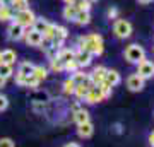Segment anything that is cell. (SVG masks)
<instances>
[{
	"instance_id": "10",
	"label": "cell",
	"mask_w": 154,
	"mask_h": 147,
	"mask_svg": "<svg viewBox=\"0 0 154 147\" xmlns=\"http://www.w3.org/2000/svg\"><path fill=\"white\" fill-rule=\"evenodd\" d=\"M106 67H103V65H99V67H96L93 70V74H89V79L94 82V86H98L99 82H103L105 81V75H106Z\"/></svg>"
},
{
	"instance_id": "4",
	"label": "cell",
	"mask_w": 154,
	"mask_h": 147,
	"mask_svg": "<svg viewBox=\"0 0 154 147\" xmlns=\"http://www.w3.org/2000/svg\"><path fill=\"white\" fill-rule=\"evenodd\" d=\"M113 33H115L116 38H120V39L128 38L132 34V24L128 21H125V19H118L113 24Z\"/></svg>"
},
{
	"instance_id": "5",
	"label": "cell",
	"mask_w": 154,
	"mask_h": 147,
	"mask_svg": "<svg viewBox=\"0 0 154 147\" xmlns=\"http://www.w3.org/2000/svg\"><path fill=\"white\" fill-rule=\"evenodd\" d=\"M137 75L142 77L144 81L154 75V63L149 60H142L140 63H137Z\"/></svg>"
},
{
	"instance_id": "33",
	"label": "cell",
	"mask_w": 154,
	"mask_h": 147,
	"mask_svg": "<svg viewBox=\"0 0 154 147\" xmlns=\"http://www.w3.org/2000/svg\"><path fill=\"white\" fill-rule=\"evenodd\" d=\"M63 70H67V72H75V70H79V65H77L75 58H72V60H69L67 63H63Z\"/></svg>"
},
{
	"instance_id": "24",
	"label": "cell",
	"mask_w": 154,
	"mask_h": 147,
	"mask_svg": "<svg viewBox=\"0 0 154 147\" xmlns=\"http://www.w3.org/2000/svg\"><path fill=\"white\" fill-rule=\"evenodd\" d=\"M98 87H99V91H101V94H103V98H110L111 96V86L108 84L106 81H103V82H99L98 84Z\"/></svg>"
},
{
	"instance_id": "44",
	"label": "cell",
	"mask_w": 154,
	"mask_h": 147,
	"mask_svg": "<svg viewBox=\"0 0 154 147\" xmlns=\"http://www.w3.org/2000/svg\"><path fill=\"white\" fill-rule=\"evenodd\" d=\"M88 2H91V4H93V2H96V0H88Z\"/></svg>"
},
{
	"instance_id": "2",
	"label": "cell",
	"mask_w": 154,
	"mask_h": 147,
	"mask_svg": "<svg viewBox=\"0 0 154 147\" xmlns=\"http://www.w3.org/2000/svg\"><path fill=\"white\" fill-rule=\"evenodd\" d=\"M125 58L130 63H140L142 60H146V51H144L142 46H139V44H130V46H127L125 50Z\"/></svg>"
},
{
	"instance_id": "45",
	"label": "cell",
	"mask_w": 154,
	"mask_h": 147,
	"mask_svg": "<svg viewBox=\"0 0 154 147\" xmlns=\"http://www.w3.org/2000/svg\"><path fill=\"white\" fill-rule=\"evenodd\" d=\"M152 51H154V48H152Z\"/></svg>"
},
{
	"instance_id": "12",
	"label": "cell",
	"mask_w": 154,
	"mask_h": 147,
	"mask_svg": "<svg viewBox=\"0 0 154 147\" xmlns=\"http://www.w3.org/2000/svg\"><path fill=\"white\" fill-rule=\"evenodd\" d=\"M79 128H77V133H79V137H82V139H88V137L93 135L94 132V127L91 121H86V123H81V125H77Z\"/></svg>"
},
{
	"instance_id": "26",
	"label": "cell",
	"mask_w": 154,
	"mask_h": 147,
	"mask_svg": "<svg viewBox=\"0 0 154 147\" xmlns=\"http://www.w3.org/2000/svg\"><path fill=\"white\" fill-rule=\"evenodd\" d=\"M12 74H14L12 65H9V63H2V65H0V75L4 77V79H9Z\"/></svg>"
},
{
	"instance_id": "42",
	"label": "cell",
	"mask_w": 154,
	"mask_h": 147,
	"mask_svg": "<svg viewBox=\"0 0 154 147\" xmlns=\"http://www.w3.org/2000/svg\"><path fill=\"white\" fill-rule=\"evenodd\" d=\"M65 147H79V145H77V144H74V142H70V144H67Z\"/></svg>"
},
{
	"instance_id": "25",
	"label": "cell",
	"mask_w": 154,
	"mask_h": 147,
	"mask_svg": "<svg viewBox=\"0 0 154 147\" xmlns=\"http://www.w3.org/2000/svg\"><path fill=\"white\" fill-rule=\"evenodd\" d=\"M12 9H16V12L29 9V0H12Z\"/></svg>"
},
{
	"instance_id": "6",
	"label": "cell",
	"mask_w": 154,
	"mask_h": 147,
	"mask_svg": "<svg viewBox=\"0 0 154 147\" xmlns=\"http://www.w3.org/2000/svg\"><path fill=\"white\" fill-rule=\"evenodd\" d=\"M24 33H26V29L22 26H19L17 22H12L11 26H9V29H7V36H9L11 41H19V39H22L24 38Z\"/></svg>"
},
{
	"instance_id": "35",
	"label": "cell",
	"mask_w": 154,
	"mask_h": 147,
	"mask_svg": "<svg viewBox=\"0 0 154 147\" xmlns=\"http://www.w3.org/2000/svg\"><path fill=\"white\" fill-rule=\"evenodd\" d=\"M7 106H9V101H7V98L0 94V111H4V109H5Z\"/></svg>"
},
{
	"instance_id": "8",
	"label": "cell",
	"mask_w": 154,
	"mask_h": 147,
	"mask_svg": "<svg viewBox=\"0 0 154 147\" xmlns=\"http://www.w3.org/2000/svg\"><path fill=\"white\" fill-rule=\"evenodd\" d=\"M24 38H26V43L31 44V46H39L43 43V34L36 31V29H29L24 33Z\"/></svg>"
},
{
	"instance_id": "13",
	"label": "cell",
	"mask_w": 154,
	"mask_h": 147,
	"mask_svg": "<svg viewBox=\"0 0 154 147\" xmlns=\"http://www.w3.org/2000/svg\"><path fill=\"white\" fill-rule=\"evenodd\" d=\"M34 70V65L33 63H29V62H22L21 65H19V70H17L16 77H28L31 75Z\"/></svg>"
},
{
	"instance_id": "30",
	"label": "cell",
	"mask_w": 154,
	"mask_h": 147,
	"mask_svg": "<svg viewBox=\"0 0 154 147\" xmlns=\"http://www.w3.org/2000/svg\"><path fill=\"white\" fill-rule=\"evenodd\" d=\"M48 24H50V22L45 21V19H36V21H34V24H33V29H36V31H39V33H43Z\"/></svg>"
},
{
	"instance_id": "14",
	"label": "cell",
	"mask_w": 154,
	"mask_h": 147,
	"mask_svg": "<svg viewBox=\"0 0 154 147\" xmlns=\"http://www.w3.org/2000/svg\"><path fill=\"white\" fill-rule=\"evenodd\" d=\"M105 81L108 82V84H110L111 87H113V86H116V84H120L122 79H120V74H118L116 70H106Z\"/></svg>"
},
{
	"instance_id": "19",
	"label": "cell",
	"mask_w": 154,
	"mask_h": 147,
	"mask_svg": "<svg viewBox=\"0 0 154 147\" xmlns=\"http://www.w3.org/2000/svg\"><path fill=\"white\" fill-rule=\"evenodd\" d=\"M14 62H16V51H14V50H4V51H2V63L12 65Z\"/></svg>"
},
{
	"instance_id": "23",
	"label": "cell",
	"mask_w": 154,
	"mask_h": 147,
	"mask_svg": "<svg viewBox=\"0 0 154 147\" xmlns=\"http://www.w3.org/2000/svg\"><path fill=\"white\" fill-rule=\"evenodd\" d=\"M88 91H89V87L86 84H77L75 89H74V94L77 96V99H84L86 94H88Z\"/></svg>"
},
{
	"instance_id": "18",
	"label": "cell",
	"mask_w": 154,
	"mask_h": 147,
	"mask_svg": "<svg viewBox=\"0 0 154 147\" xmlns=\"http://www.w3.org/2000/svg\"><path fill=\"white\" fill-rule=\"evenodd\" d=\"M74 51L72 50H60V51H57V58L62 62V63H67L69 60H72L74 58Z\"/></svg>"
},
{
	"instance_id": "29",
	"label": "cell",
	"mask_w": 154,
	"mask_h": 147,
	"mask_svg": "<svg viewBox=\"0 0 154 147\" xmlns=\"http://www.w3.org/2000/svg\"><path fill=\"white\" fill-rule=\"evenodd\" d=\"M75 86H77V84L72 81V77H70V79H67V81L63 82V93H65V94H74Z\"/></svg>"
},
{
	"instance_id": "31",
	"label": "cell",
	"mask_w": 154,
	"mask_h": 147,
	"mask_svg": "<svg viewBox=\"0 0 154 147\" xmlns=\"http://www.w3.org/2000/svg\"><path fill=\"white\" fill-rule=\"evenodd\" d=\"M67 36H69V31H67V27L63 26H57V33H55V38L62 39V41H65Z\"/></svg>"
},
{
	"instance_id": "38",
	"label": "cell",
	"mask_w": 154,
	"mask_h": 147,
	"mask_svg": "<svg viewBox=\"0 0 154 147\" xmlns=\"http://www.w3.org/2000/svg\"><path fill=\"white\" fill-rule=\"evenodd\" d=\"M149 144H151V145L154 147V132L151 133V135H149Z\"/></svg>"
},
{
	"instance_id": "9",
	"label": "cell",
	"mask_w": 154,
	"mask_h": 147,
	"mask_svg": "<svg viewBox=\"0 0 154 147\" xmlns=\"http://www.w3.org/2000/svg\"><path fill=\"white\" fill-rule=\"evenodd\" d=\"M86 103H89V104H96V103H99V101H103V94H101V91H99V87L98 86H94V87H91L88 91V94H86Z\"/></svg>"
},
{
	"instance_id": "36",
	"label": "cell",
	"mask_w": 154,
	"mask_h": 147,
	"mask_svg": "<svg viewBox=\"0 0 154 147\" xmlns=\"http://www.w3.org/2000/svg\"><path fill=\"white\" fill-rule=\"evenodd\" d=\"M0 5H4V7H12V0H0Z\"/></svg>"
},
{
	"instance_id": "11",
	"label": "cell",
	"mask_w": 154,
	"mask_h": 147,
	"mask_svg": "<svg viewBox=\"0 0 154 147\" xmlns=\"http://www.w3.org/2000/svg\"><path fill=\"white\" fill-rule=\"evenodd\" d=\"M74 58H75L79 67H88L89 63H91V60H93V55L88 53V51H81V50H79V51L74 55Z\"/></svg>"
},
{
	"instance_id": "34",
	"label": "cell",
	"mask_w": 154,
	"mask_h": 147,
	"mask_svg": "<svg viewBox=\"0 0 154 147\" xmlns=\"http://www.w3.org/2000/svg\"><path fill=\"white\" fill-rule=\"evenodd\" d=\"M0 147H16L14 145V140L12 139H0Z\"/></svg>"
},
{
	"instance_id": "22",
	"label": "cell",
	"mask_w": 154,
	"mask_h": 147,
	"mask_svg": "<svg viewBox=\"0 0 154 147\" xmlns=\"http://www.w3.org/2000/svg\"><path fill=\"white\" fill-rule=\"evenodd\" d=\"M77 9H75V5H65V9H63V17H65L67 21H74L75 19V16H77Z\"/></svg>"
},
{
	"instance_id": "43",
	"label": "cell",
	"mask_w": 154,
	"mask_h": 147,
	"mask_svg": "<svg viewBox=\"0 0 154 147\" xmlns=\"http://www.w3.org/2000/svg\"><path fill=\"white\" fill-rule=\"evenodd\" d=\"M0 65H2V53H0Z\"/></svg>"
},
{
	"instance_id": "16",
	"label": "cell",
	"mask_w": 154,
	"mask_h": 147,
	"mask_svg": "<svg viewBox=\"0 0 154 147\" xmlns=\"http://www.w3.org/2000/svg\"><path fill=\"white\" fill-rule=\"evenodd\" d=\"M74 22H75L77 26H86V24H89V22H91V16H89V12L79 11V12H77V16H75V19H74Z\"/></svg>"
},
{
	"instance_id": "40",
	"label": "cell",
	"mask_w": 154,
	"mask_h": 147,
	"mask_svg": "<svg viewBox=\"0 0 154 147\" xmlns=\"http://www.w3.org/2000/svg\"><path fill=\"white\" fill-rule=\"evenodd\" d=\"M65 4H67V5H74V4H75V0H65Z\"/></svg>"
},
{
	"instance_id": "17",
	"label": "cell",
	"mask_w": 154,
	"mask_h": 147,
	"mask_svg": "<svg viewBox=\"0 0 154 147\" xmlns=\"http://www.w3.org/2000/svg\"><path fill=\"white\" fill-rule=\"evenodd\" d=\"M74 121H75L77 125L89 121V113L86 109H77V111H74Z\"/></svg>"
},
{
	"instance_id": "28",
	"label": "cell",
	"mask_w": 154,
	"mask_h": 147,
	"mask_svg": "<svg viewBox=\"0 0 154 147\" xmlns=\"http://www.w3.org/2000/svg\"><path fill=\"white\" fill-rule=\"evenodd\" d=\"M74 75H72V81L75 82V84H82L86 79H88V74H84L82 70H75V72H72Z\"/></svg>"
},
{
	"instance_id": "20",
	"label": "cell",
	"mask_w": 154,
	"mask_h": 147,
	"mask_svg": "<svg viewBox=\"0 0 154 147\" xmlns=\"http://www.w3.org/2000/svg\"><path fill=\"white\" fill-rule=\"evenodd\" d=\"M31 75H33L36 81L41 82V81H45V79H46V75H48V70H46L45 67L38 65V67H34V70H33V74H31Z\"/></svg>"
},
{
	"instance_id": "37",
	"label": "cell",
	"mask_w": 154,
	"mask_h": 147,
	"mask_svg": "<svg viewBox=\"0 0 154 147\" xmlns=\"http://www.w3.org/2000/svg\"><path fill=\"white\" fill-rule=\"evenodd\" d=\"M108 17H110V19L116 17V9H110V11H108Z\"/></svg>"
},
{
	"instance_id": "39",
	"label": "cell",
	"mask_w": 154,
	"mask_h": 147,
	"mask_svg": "<svg viewBox=\"0 0 154 147\" xmlns=\"http://www.w3.org/2000/svg\"><path fill=\"white\" fill-rule=\"evenodd\" d=\"M5 81H7V79H4V77L0 75V89H2V87L5 86Z\"/></svg>"
},
{
	"instance_id": "15",
	"label": "cell",
	"mask_w": 154,
	"mask_h": 147,
	"mask_svg": "<svg viewBox=\"0 0 154 147\" xmlns=\"http://www.w3.org/2000/svg\"><path fill=\"white\" fill-rule=\"evenodd\" d=\"M7 21H14V12H12V7L0 5V22H7Z\"/></svg>"
},
{
	"instance_id": "27",
	"label": "cell",
	"mask_w": 154,
	"mask_h": 147,
	"mask_svg": "<svg viewBox=\"0 0 154 147\" xmlns=\"http://www.w3.org/2000/svg\"><path fill=\"white\" fill-rule=\"evenodd\" d=\"M75 9L77 11H82V12H89V9H91V2H88V0H75Z\"/></svg>"
},
{
	"instance_id": "21",
	"label": "cell",
	"mask_w": 154,
	"mask_h": 147,
	"mask_svg": "<svg viewBox=\"0 0 154 147\" xmlns=\"http://www.w3.org/2000/svg\"><path fill=\"white\" fill-rule=\"evenodd\" d=\"M55 33H57V24H48L46 26V29H45L43 33V41L46 39V41H51V39L55 38Z\"/></svg>"
},
{
	"instance_id": "3",
	"label": "cell",
	"mask_w": 154,
	"mask_h": 147,
	"mask_svg": "<svg viewBox=\"0 0 154 147\" xmlns=\"http://www.w3.org/2000/svg\"><path fill=\"white\" fill-rule=\"evenodd\" d=\"M34 21H36V16L33 14V11H29V9H24V11H19L14 14V21L12 22H17L19 26H22L24 29L29 26H33Z\"/></svg>"
},
{
	"instance_id": "7",
	"label": "cell",
	"mask_w": 154,
	"mask_h": 147,
	"mask_svg": "<svg viewBox=\"0 0 154 147\" xmlns=\"http://www.w3.org/2000/svg\"><path fill=\"white\" fill-rule=\"evenodd\" d=\"M144 79L142 77H139L137 74H132V75L127 77V87L130 89V91H134V93H139V91H142L144 89Z\"/></svg>"
},
{
	"instance_id": "32",
	"label": "cell",
	"mask_w": 154,
	"mask_h": 147,
	"mask_svg": "<svg viewBox=\"0 0 154 147\" xmlns=\"http://www.w3.org/2000/svg\"><path fill=\"white\" fill-rule=\"evenodd\" d=\"M50 67H51V70L53 72H62L63 70V63H62L57 57L53 58V60H50Z\"/></svg>"
},
{
	"instance_id": "1",
	"label": "cell",
	"mask_w": 154,
	"mask_h": 147,
	"mask_svg": "<svg viewBox=\"0 0 154 147\" xmlns=\"http://www.w3.org/2000/svg\"><path fill=\"white\" fill-rule=\"evenodd\" d=\"M79 50L81 51H88L94 57V55H101L103 53V38L99 34H88V36H81L77 39Z\"/></svg>"
},
{
	"instance_id": "41",
	"label": "cell",
	"mask_w": 154,
	"mask_h": 147,
	"mask_svg": "<svg viewBox=\"0 0 154 147\" xmlns=\"http://www.w3.org/2000/svg\"><path fill=\"white\" fill-rule=\"evenodd\" d=\"M137 2H140V4H151V2H154V0H137Z\"/></svg>"
}]
</instances>
